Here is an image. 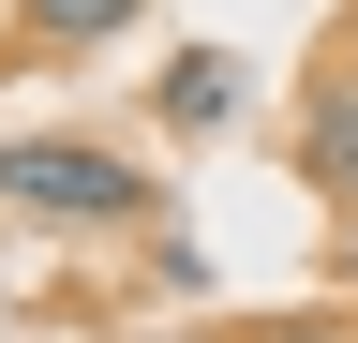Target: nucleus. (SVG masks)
<instances>
[{
    "mask_svg": "<svg viewBox=\"0 0 358 343\" xmlns=\"http://www.w3.org/2000/svg\"><path fill=\"white\" fill-rule=\"evenodd\" d=\"M0 209L30 224H150V164L105 135H0Z\"/></svg>",
    "mask_w": 358,
    "mask_h": 343,
    "instance_id": "1",
    "label": "nucleus"
},
{
    "mask_svg": "<svg viewBox=\"0 0 358 343\" xmlns=\"http://www.w3.org/2000/svg\"><path fill=\"white\" fill-rule=\"evenodd\" d=\"M299 194L358 209V60H313L299 75Z\"/></svg>",
    "mask_w": 358,
    "mask_h": 343,
    "instance_id": "2",
    "label": "nucleus"
},
{
    "mask_svg": "<svg viewBox=\"0 0 358 343\" xmlns=\"http://www.w3.org/2000/svg\"><path fill=\"white\" fill-rule=\"evenodd\" d=\"M150 105H164V135H224V119H239V60H224V45H179L150 75Z\"/></svg>",
    "mask_w": 358,
    "mask_h": 343,
    "instance_id": "3",
    "label": "nucleus"
},
{
    "mask_svg": "<svg viewBox=\"0 0 358 343\" xmlns=\"http://www.w3.org/2000/svg\"><path fill=\"white\" fill-rule=\"evenodd\" d=\"M134 15H150V0H15V45L30 60H90V45H120Z\"/></svg>",
    "mask_w": 358,
    "mask_h": 343,
    "instance_id": "4",
    "label": "nucleus"
},
{
    "mask_svg": "<svg viewBox=\"0 0 358 343\" xmlns=\"http://www.w3.org/2000/svg\"><path fill=\"white\" fill-rule=\"evenodd\" d=\"M239 343H358V314H268V328H239Z\"/></svg>",
    "mask_w": 358,
    "mask_h": 343,
    "instance_id": "5",
    "label": "nucleus"
}]
</instances>
